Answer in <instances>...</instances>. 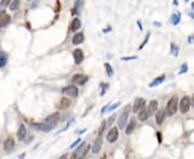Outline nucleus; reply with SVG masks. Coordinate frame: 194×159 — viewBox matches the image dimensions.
I'll return each instance as SVG.
<instances>
[{"label":"nucleus","instance_id":"7","mask_svg":"<svg viewBox=\"0 0 194 159\" xmlns=\"http://www.w3.org/2000/svg\"><path fill=\"white\" fill-rule=\"evenodd\" d=\"M146 100L144 98H137L134 102V106H133V112L134 113H139V112L145 109Z\"/></svg>","mask_w":194,"mask_h":159},{"label":"nucleus","instance_id":"25","mask_svg":"<svg viewBox=\"0 0 194 159\" xmlns=\"http://www.w3.org/2000/svg\"><path fill=\"white\" fill-rule=\"evenodd\" d=\"M170 53L174 56H178V54H179V48L175 43H171V45H170Z\"/></svg>","mask_w":194,"mask_h":159},{"label":"nucleus","instance_id":"22","mask_svg":"<svg viewBox=\"0 0 194 159\" xmlns=\"http://www.w3.org/2000/svg\"><path fill=\"white\" fill-rule=\"evenodd\" d=\"M81 27V22H80V19L76 17V18H73V20L71 22V25H70V30L71 31H77L78 29H80Z\"/></svg>","mask_w":194,"mask_h":159},{"label":"nucleus","instance_id":"13","mask_svg":"<svg viewBox=\"0 0 194 159\" xmlns=\"http://www.w3.org/2000/svg\"><path fill=\"white\" fill-rule=\"evenodd\" d=\"M59 113H53L51 115H48L45 119H44V123L47 124H57V121H59Z\"/></svg>","mask_w":194,"mask_h":159},{"label":"nucleus","instance_id":"38","mask_svg":"<svg viewBox=\"0 0 194 159\" xmlns=\"http://www.w3.org/2000/svg\"><path fill=\"white\" fill-rule=\"evenodd\" d=\"M80 141H81V139H78L77 141H74V142H73L72 144H71V145H70V146H69V148H73V147H74L76 145H77V144H79V143H80Z\"/></svg>","mask_w":194,"mask_h":159},{"label":"nucleus","instance_id":"27","mask_svg":"<svg viewBox=\"0 0 194 159\" xmlns=\"http://www.w3.org/2000/svg\"><path fill=\"white\" fill-rule=\"evenodd\" d=\"M105 68H106V71H107L108 77H112V75H113V69H112V67L110 66V63H105Z\"/></svg>","mask_w":194,"mask_h":159},{"label":"nucleus","instance_id":"41","mask_svg":"<svg viewBox=\"0 0 194 159\" xmlns=\"http://www.w3.org/2000/svg\"><path fill=\"white\" fill-rule=\"evenodd\" d=\"M156 137H157V139H159V143L162 142V135H161V132H157L156 133Z\"/></svg>","mask_w":194,"mask_h":159},{"label":"nucleus","instance_id":"17","mask_svg":"<svg viewBox=\"0 0 194 159\" xmlns=\"http://www.w3.org/2000/svg\"><path fill=\"white\" fill-rule=\"evenodd\" d=\"M83 41H84V36H83L82 32L76 34L72 37V44H74V45H79L80 43H82Z\"/></svg>","mask_w":194,"mask_h":159},{"label":"nucleus","instance_id":"26","mask_svg":"<svg viewBox=\"0 0 194 159\" xmlns=\"http://www.w3.org/2000/svg\"><path fill=\"white\" fill-rule=\"evenodd\" d=\"M7 63V55L5 53L0 54V68L5 67Z\"/></svg>","mask_w":194,"mask_h":159},{"label":"nucleus","instance_id":"32","mask_svg":"<svg viewBox=\"0 0 194 159\" xmlns=\"http://www.w3.org/2000/svg\"><path fill=\"white\" fill-rule=\"evenodd\" d=\"M187 71H188V65H187V63H183V65L181 66V69H180V71H179V74L185 73Z\"/></svg>","mask_w":194,"mask_h":159},{"label":"nucleus","instance_id":"39","mask_svg":"<svg viewBox=\"0 0 194 159\" xmlns=\"http://www.w3.org/2000/svg\"><path fill=\"white\" fill-rule=\"evenodd\" d=\"M70 124H71V121H69V123H68L67 125L65 126V128H63V129H62V130L60 131H58L57 133H60V132H64V131H66L68 129V128H69V126H70Z\"/></svg>","mask_w":194,"mask_h":159},{"label":"nucleus","instance_id":"45","mask_svg":"<svg viewBox=\"0 0 194 159\" xmlns=\"http://www.w3.org/2000/svg\"><path fill=\"white\" fill-rule=\"evenodd\" d=\"M67 156H68V155H63L60 158H58V159H67Z\"/></svg>","mask_w":194,"mask_h":159},{"label":"nucleus","instance_id":"43","mask_svg":"<svg viewBox=\"0 0 194 159\" xmlns=\"http://www.w3.org/2000/svg\"><path fill=\"white\" fill-rule=\"evenodd\" d=\"M137 25H138V27H139V29H140V30H142V25H141V22H140V20H137Z\"/></svg>","mask_w":194,"mask_h":159},{"label":"nucleus","instance_id":"21","mask_svg":"<svg viewBox=\"0 0 194 159\" xmlns=\"http://www.w3.org/2000/svg\"><path fill=\"white\" fill-rule=\"evenodd\" d=\"M136 124H137V121H136L135 118H132L131 121H130V124H128V126L126 127V130H125L126 135H131L132 132L134 131V129H135V127H136Z\"/></svg>","mask_w":194,"mask_h":159},{"label":"nucleus","instance_id":"8","mask_svg":"<svg viewBox=\"0 0 194 159\" xmlns=\"http://www.w3.org/2000/svg\"><path fill=\"white\" fill-rule=\"evenodd\" d=\"M118 138H119V130H118L116 127H113L107 135V141L110 142V143H114L118 140Z\"/></svg>","mask_w":194,"mask_h":159},{"label":"nucleus","instance_id":"14","mask_svg":"<svg viewBox=\"0 0 194 159\" xmlns=\"http://www.w3.org/2000/svg\"><path fill=\"white\" fill-rule=\"evenodd\" d=\"M157 101L156 100H151L150 103H149V106H148V109H147V112H148V115L151 116L153 115L156 110H157Z\"/></svg>","mask_w":194,"mask_h":159},{"label":"nucleus","instance_id":"40","mask_svg":"<svg viewBox=\"0 0 194 159\" xmlns=\"http://www.w3.org/2000/svg\"><path fill=\"white\" fill-rule=\"evenodd\" d=\"M188 42H189L190 44L194 43V36H190L189 38H188Z\"/></svg>","mask_w":194,"mask_h":159},{"label":"nucleus","instance_id":"1","mask_svg":"<svg viewBox=\"0 0 194 159\" xmlns=\"http://www.w3.org/2000/svg\"><path fill=\"white\" fill-rule=\"evenodd\" d=\"M91 147H92V146L87 145L85 142H83L82 144L80 145V146H78L77 150L73 152V154L71 155V158H70V159L84 158V157H85V155H86V153L88 152V150H90Z\"/></svg>","mask_w":194,"mask_h":159},{"label":"nucleus","instance_id":"36","mask_svg":"<svg viewBox=\"0 0 194 159\" xmlns=\"http://www.w3.org/2000/svg\"><path fill=\"white\" fill-rule=\"evenodd\" d=\"M120 104H121L120 102H116V103H114L113 106H111L110 108H109V111H113V110H114V109H116V108L120 106Z\"/></svg>","mask_w":194,"mask_h":159},{"label":"nucleus","instance_id":"31","mask_svg":"<svg viewBox=\"0 0 194 159\" xmlns=\"http://www.w3.org/2000/svg\"><path fill=\"white\" fill-rule=\"evenodd\" d=\"M149 38H150V32H148V34H147V36H146V39L144 40V42H142V44H141L140 46H139V49H141V48H144V46H145L146 44H147V42H148V40H149Z\"/></svg>","mask_w":194,"mask_h":159},{"label":"nucleus","instance_id":"3","mask_svg":"<svg viewBox=\"0 0 194 159\" xmlns=\"http://www.w3.org/2000/svg\"><path fill=\"white\" fill-rule=\"evenodd\" d=\"M177 109H178V98H177V96H173L168 100L167 106H166V113H167V115L173 116L174 114H176Z\"/></svg>","mask_w":194,"mask_h":159},{"label":"nucleus","instance_id":"24","mask_svg":"<svg viewBox=\"0 0 194 159\" xmlns=\"http://www.w3.org/2000/svg\"><path fill=\"white\" fill-rule=\"evenodd\" d=\"M148 112H147V109H142L139 113H138V118L140 121H145L147 118H148Z\"/></svg>","mask_w":194,"mask_h":159},{"label":"nucleus","instance_id":"11","mask_svg":"<svg viewBox=\"0 0 194 159\" xmlns=\"http://www.w3.org/2000/svg\"><path fill=\"white\" fill-rule=\"evenodd\" d=\"M102 135H98V138H97L95 142H94V144L92 146V152L94 154H98L100 150H102Z\"/></svg>","mask_w":194,"mask_h":159},{"label":"nucleus","instance_id":"10","mask_svg":"<svg viewBox=\"0 0 194 159\" xmlns=\"http://www.w3.org/2000/svg\"><path fill=\"white\" fill-rule=\"evenodd\" d=\"M87 81H88V77L83 74H74L72 77V82L77 83L79 85H84Z\"/></svg>","mask_w":194,"mask_h":159},{"label":"nucleus","instance_id":"34","mask_svg":"<svg viewBox=\"0 0 194 159\" xmlns=\"http://www.w3.org/2000/svg\"><path fill=\"white\" fill-rule=\"evenodd\" d=\"M10 3H11V2H10L9 0H3V1H1V2H0V7L3 9V8H5V7H7L8 5H10Z\"/></svg>","mask_w":194,"mask_h":159},{"label":"nucleus","instance_id":"5","mask_svg":"<svg viewBox=\"0 0 194 159\" xmlns=\"http://www.w3.org/2000/svg\"><path fill=\"white\" fill-rule=\"evenodd\" d=\"M190 108H191V100H190V98L188 96H184L182 99H181V101H180V104H179V109H180V112L181 113H188L190 110Z\"/></svg>","mask_w":194,"mask_h":159},{"label":"nucleus","instance_id":"16","mask_svg":"<svg viewBox=\"0 0 194 159\" xmlns=\"http://www.w3.org/2000/svg\"><path fill=\"white\" fill-rule=\"evenodd\" d=\"M70 104H71V101H70L68 98L64 97V98H62L60 102H59V106H58V108H59L60 110H66V109H68V108L70 106Z\"/></svg>","mask_w":194,"mask_h":159},{"label":"nucleus","instance_id":"12","mask_svg":"<svg viewBox=\"0 0 194 159\" xmlns=\"http://www.w3.org/2000/svg\"><path fill=\"white\" fill-rule=\"evenodd\" d=\"M14 145H15L14 139H13V138H8V139H5V141L3 142V150H5L7 153H10L11 150H13Z\"/></svg>","mask_w":194,"mask_h":159},{"label":"nucleus","instance_id":"35","mask_svg":"<svg viewBox=\"0 0 194 159\" xmlns=\"http://www.w3.org/2000/svg\"><path fill=\"white\" fill-rule=\"evenodd\" d=\"M123 61H126V60H133V59H137V56H128V57H122L121 58Z\"/></svg>","mask_w":194,"mask_h":159},{"label":"nucleus","instance_id":"29","mask_svg":"<svg viewBox=\"0 0 194 159\" xmlns=\"http://www.w3.org/2000/svg\"><path fill=\"white\" fill-rule=\"evenodd\" d=\"M106 127H107L106 121H102V125H100V127H99V135H102V132L106 130Z\"/></svg>","mask_w":194,"mask_h":159},{"label":"nucleus","instance_id":"6","mask_svg":"<svg viewBox=\"0 0 194 159\" xmlns=\"http://www.w3.org/2000/svg\"><path fill=\"white\" fill-rule=\"evenodd\" d=\"M62 92L67 95V96L71 97V98H76V97H78L79 90H78V87H76L74 85H69V86H66L65 88H63Z\"/></svg>","mask_w":194,"mask_h":159},{"label":"nucleus","instance_id":"48","mask_svg":"<svg viewBox=\"0 0 194 159\" xmlns=\"http://www.w3.org/2000/svg\"><path fill=\"white\" fill-rule=\"evenodd\" d=\"M0 143H1V142H0Z\"/></svg>","mask_w":194,"mask_h":159},{"label":"nucleus","instance_id":"4","mask_svg":"<svg viewBox=\"0 0 194 159\" xmlns=\"http://www.w3.org/2000/svg\"><path fill=\"white\" fill-rule=\"evenodd\" d=\"M56 127V124H47V123H33L31 124V128H34L35 130L42 131V132H50L53 130Z\"/></svg>","mask_w":194,"mask_h":159},{"label":"nucleus","instance_id":"33","mask_svg":"<svg viewBox=\"0 0 194 159\" xmlns=\"http://www.w3.org/2000/svg\"><path fill=\"white\" fill-rule=\"evenodd\" d=\"M116 119V114H113V115H111L110 117H109V119H108V124L107 125L111 126L112 124H113V121Z\"/></svg>","mask_w":194,"mask_h":159},{"label":"nucleus","instance_id":"30","mask_svg":"<svg viewBox=\"0 0 194 159\" xmlns=\"http://www.w3.org/2000/svg\"><path fill=\"white\" fill-rule=\"evenodd\" d=\"M100 86H102V92H100V96H104L105 95V92H107V88H108V86H109V84H100Z\"/></svg>","mask_w":194,"mask_h":159},{"label":"nucleus","instance_id":"15","mask_svg":"<svg viewBox=\"0 0 194 159\" xmlns=\"http://www.w3.org/2000/svg\"><path fill=\"white\" fill-rule=\"evenodd\" d=\"M26 135H27V129H26L24 124H21L19 128V131H17V138H19V140L21 141L24 140Z\"/></svg>","mask_w":194,"mask_h":159},{"label":"nucleus","instance_id":"9","mask_svg":"<svg viewBox=\"0 0 194 159\" xmlns=\"http://www.w3.org/2000/svg\"><path fill=\"white\" fill-rule=\"evenodd\" d=\"M72 56H73V59H74L76 65H80V63L83 61V59H84V55H83L82 49H80V48H77V49L73 51Z\"/></svg>","mask_w":194,"mask_h":159},{"label":"nucleus","instance_id":"47","mask_svg":"<svg viewBox=\"0 0 194 159\" xmlns=\"http://www.w3.org/2000/svg\"><path fill=\"white\" fill-rule=\"evenodd\" d=\"M191 100H192V106H194V95H192V98H191Z\"/></svg>","mask_w":194,"mask_h":159},{"label":"nucleus","instance_id":"23","mask_svg":"<svg viewBox=\"0 0 194 159\" xmlns=\"http://www.w3.org/2000/svg\"><path fill=\"white\" fill-rule=\"evenodd\" d=\"M180 20H181V14H180L179 12H177V13H175V14L171 15V18H170V22H171V24L173 25H178L180 23Z\"/></svg>","mask_w":194,"mask_h":159},{"label":"nucleus","instance_id":"28","mask_svg":"<svg viewBox=\"0 0 194 159\" xmlns=\"http://www.w3.org/2000/svg\"><path fill=\"white\" fill-rule=\"evenodd\" d=\"M19 2L17 1V0H14V1H12L11 3H10L9 5V8L11 11H15V10L19 8Z\"/></svg>","mask_w":194,"mask_h":159},{"label":"nucleus","instance_id":"18","mask_svg":"<svg viewBox=\"0 0 194 159\" xmlns=\"http://www.w3.org/2000/svg\"><path fill=\"white\" fill-rule=\"evenodd\" d=\"M10 22H11V16L8 14L3 15V16L0 18V28L7 27V26L10 24Z\"/></svg>","mask_w":194,"mask_h":159},{"label":"nucleus","instance_id":"46","mask_svg":"<svg viewBox=\"0 0 194 159\" xmlns=\"http://www.w3.org/2000/svg\"><path fill=\"white\" fill-rule=\"evenodd\" d=\"M189 16H190V17H192V18H194V13H191V12H190Z\"/></svg>","mask_w":194,"mask_h":159},{"label":"nucleus","instance_id":"42","mask_svg":"<svg viewBox=\"0 0 194 159\" xmlns=\"http://www.w3.org/2000/svg\"><path fill=\"white\" fill-rule=\"evenodd\" d=\"M3 15H5V10H0V18H1Z\"/></svg>","mask_w":194,"mask_h":159},{"label":"nucleus","instance_id":"44","mask_svg":"<svg viewBox=\"0 0 194 159\" xmlns=\"http://www.w3.org/2000/svg\"><path fill=\"white\" fill-rule=\"evenodd\" d=\"M153 25H154V26H157V27H161V26H162V24H161V23H157V22H154Z\"/></svg>","mask_w":194,"mask_h":159},{"label":"nucleus","instance_id":"2","mask_svg":"<svg viewBox=\"0 0 194 159\" xmlns=\"http://www.w3.org/2000/svg\"><path fill=\"white\" fill-rule=\"evenodd\" d=\"M130 113H131V106H126L123 111L121 112V114L119 116V119H118V126L119 128L123 129L126 126V123H127V119H128V116H130Z\"/></svg>","mask_w":194,"mask_h":159},{"label":"nucleus","instance_id":"19","mask_svg":"<svg viewBox=\"0 0 194 159\" xmlns=\"http://www.w3.org/2000/svg\"><path fill=\"white\" fill-rule=\"evenodd\" d=\"M164 118H165V112L163 111V110H160V111L156 113V115H155V121H156V124H157V125H162L163 121H164Z\"/></svg>","mask_w":194,"mask_h":159},{"label":"nucleus","instance_id":"37","mask_svg":"<svg viewBox=\"0 0 194 159\" xmlns=\"http://www.w3.org/2000/svg\"><path fill=\"white\" fill-rule=\"evenodd\" d=\"M109 108H110V103H108V104H106L105 106H102V114H104L105 112L107 111V110H109Z\"/></svg>","mask_w":194,"mask_h":159},{"label":"nucleus","instance_id":"20","mask_svg":"<svg viewBox=\"0 0 194 159\" xmlns=\"http://www.w3.org/2000/svg\"><path fill=\"white\" fill-rule=\"evenodd\" d=\"M164 80H165V75H164V74H162L161 77H155L154 80H153V81H152V82L149 84V87H155V86H157V85H160V84H162V83L164 82Z\"/></svg>","mask_w":194,"mask_h":159}]
</instances>
